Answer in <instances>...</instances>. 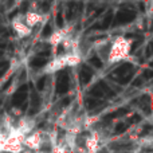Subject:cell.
Listing matches in <instances>:
<instances>
[{
	"mask_svg": "<svg viewBox=\"0 0 153 153\" xmlns=\"http://www.w3.org/2000/svg\"><path fill=\"white\" fill-rule=\"evenodd\" d=\"M11 27L12 30L16 32L19 38H26L28 35H31V31L32 30L27 26L26 20H24V13H18L15 18H12L11 20Z\"/></svg>",
	"mask_w": 153,
	"mask_h": 153,
	"instance_id": "obj_3",
	"label": "cell"
},
{
	"mask_svg": "<svg viewBox=\"0 0 153 153\" xmlns=\"http://www.w3.org/2000/svg\"><path fill=\"white\" fill-rule=\"evenodd\" d=\"M24 20H26L27 26L32 30L35 26H38V24L40 23V20H42V15H40L38 11L30 10V11H27V12H24Z\"/></svg>",
	"mask_w": 153,
	"mask_h": 153,
	"instance_id": "obj_4",
	"label": "cell"
},
{
	"mask_svg": "<svg viewBox=\"0 0 153 153\" xmlns=\"http://www.w3.org/2000/svg\"><path fill=\"white\" fill-rule=\"evenodd\" d=\"M132 51V40L125 36H116L111 39L109 48L108 65H114L129 58Z\"/></svg>",
	"mask_w": 153,
	"mask_h": 153,
	"instance_id": "obj_1",
	"label": "cell"
},
{
	"mask_svg": "<svg viewBox=\"0 0 153 153\" xmlns=\"http://www.w3.org/2000/svg\"><path fill=\"white\" fill-rule=\"evenodd\" d=\"M82 61V58L76 54H62V55L54 58L51 62H48L43 69L45 74H54L59 70L65 69L67 66H76Z\"/></svg>",
	"mask_w": 153,
	"mask_h": 153,
	"instance_id": "obj_2",
	"label": "cell"
}]
</instances>
